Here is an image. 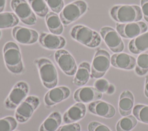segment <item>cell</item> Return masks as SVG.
Listing matches in <instances>:
<instances>
[{
    "instance_id": "obj_19",
    "label": "cell",
    "mask_w": 148,
    "mask_h": 131,
    "mask_svg": "<svg viewBox=\"0 0 148 131\" xmlns=\"http://www.w3.org/2000/svg\"><path fill=\"white\" fill-rule=\"evenodd\" d=\"M86 113V107L83 103L77 102L71 106L63 114L64 124L76 122L83 118Z\"/></svg>"
},
{
    "instance_id": "obj_8",
    "label": "cell",
    "mask_w": 148,
    "mask_h": 131,
    "mask_svg": "<svg viewBox=\"0 0 148 131\" xmlns=\"http://www.w3.org/2000/svg\"><path fill=\"white\" fill-rule=\"evenodd\" d=\"M10 7L24 24L32 26L36 24V15L26 0H11Z\"/></svg>"
},
{
    "instance_id": "obj_23",
    "label": "cell",
    "mask_w": 148,
    "mask_h": 131,
    "mask_svg": "<svg viewBox=\"0 0 148 131\" xmlns=\"http://www.w3.org/2000/svg\"><path fill=\"white\" fill-rule=\"evenodd\" d=\"M45 22L47 29L51 33L60 35L64 31V25L58 14L49 11L45 17Z\"/></svg>"
},
{
    "instance_id": "obj_28",
    "label": "cell",
    "mask_w": 148,
    "mask_h": 131,
    "mask_svg": "<svg viewBox=\"0 0 148 131\" xmlns=\"http://www.w3.org/2000/svg\"><path fill=\"white\" fill-rule=\"evenodd\" d=\"M137 122V119L135 116H125L117 122L116 126V131H131L136 126Z\"/></svg>"
},
{
    "instance_id": "obj_12",
    "label": "cell",
    "mask_w": 148,
    "mask_h": 131,
    "mask_svg": "<svg viewBox=\"0 0 148 131\" xmlns=\"http://www.w3.org/2000/svg\"><path fill=\"white\" fill-rule=\"evenodd\" d=\"M148 27L146 23L137 21L125 24L117 23L116 29L119 34L125 38H134L146 32Z\"/></svg>"
},
{
    "instance_id": "obj_6",
    "label": "cell",
    "mask_w": 148,
    "mask_h": 131,
    "mask_svg": "<svg viewBox=\"0 0 148 131\" xmlns=\"http://www.w3.org/2000/svg\"><path fill=\"white\" fill-rule=\"evenodd\" d=\"M29 91L28 84L24 81L17 82L5 99L3 105L8 110H14L28 97Z\"/></svg>"
},
{
    "instance_id": "obj_4",
    "label": "cell",
    "mask_w": 148,
    "mask_h": 131,
    "mask_svg": "<svg viewBox=\"0 0 148 131\" xmlns=\"http://www.w3.org/2000/svg\"><path fill=\"white\" fill-rule=\"evenodd\" d=\"M69 34L74 40L89 48H95L101 43V35L83 25L78 24L72 27Z\"/></svg>"
},
{
    "instance_id": "obj_7",
    "label": "cell",
    "mask_w": 148,
    "mask_h": 131,
    "mask_svg": "<svg viewBox=\"0 0 148 131\" xmlns=\"http://www.w3.org/2000/svg\"><path fill=\"white\" fill-rule=\"evenodd\" d=\"M109 53L103 49H98L94 56L91 66V78H102L109 70L110 66Z\"/></svg>"
},
{
    "instance_id": "obj_35",
    "label": "cell",
    "mask_w": 148,
    "mask_h": 131,
    "mask_svg": "<svg viewBox=\"0 0 148 131\" xmlns=\"http://www.w3.org/2000/svg\"><path fill=\"white\" fill-rule=\"evenodd\" d=\"M140 6L143 18L148 22V0H140Z\"/></svg>"
},
{
    "instance_id": "obj_17",
    "label": "cell",
    "mask_w": 148,
    "mask_h": 131,
    "mask_svg": "<svg viewBox=\"0 0 148 131\" xmlns=\"http://www.w3.org/2000/svg\"><path fill=\"white\" fill-rule=\"evenodd\" d=\"M88 110L93 114L106 118H112L116 114V110L113 105L101 100L90 103Z\"/></svg>"
},
{
    "instance_id": "obj_14",
    "label": "cell",
    "mask_w": 148,
    "mask_h": 131,
    "mask_svg": "<svg viewBox=\"0 0 148 131\" xmlns=\"http://www.w3.org/2000/svg\"><path fill=\"white\" fill-rule=\"evenodd\" d=\"M71 95L70 88L65 86L55 87L50 89L44 96L46 106H52L68 98Z\"/></svg>"
},
{
    "instance_id": "obj_37",
    "label": "cell",
    "mask_w": 148,
    "mask_h": 131,
    "mask_svg": "<svg viewBox=\"0 0 148 131\" xmlns=\"http://www.w3.org/2000/svg\"><path fill=\"white\" fill-rule=\"evenodd\" d=\"M145 95L148 98V75L146 76L145 78Z\"/></svg>"
},
{
    "instance_id": "obj_24",
    "label": "cell",
    "mask_w": 148,
    "mask_h": 131,
    "mask_svg": "<svg viewBox=\"0 0 148 131\" xmlns=\"http://www.w3.org/2000/svg\"><path fill=\"white\" fill-rule=\"evenodd\" d=\"M62 121V117L58 111L52 112L40 125L39 131H56Z\"/></svg>"
},
{
    "instance_id": "obj_27",
    "label": "cell",
    "mask_w": 148,
    "mask_h": 131,
    "mask_svg": "<svg viewBox=\"0 0 148 131\" xmlns=\"http://www.w3.org/2000/svg\"><path fill=\"white\" fill-rule=\"evenodd\" d=\"M35 14L44 18L49 12V7L45 0H27Z\"/></svg>"
},
{
    "instance_id": "obj_39",
    "label": "cell",
    "mask_w": 148,
    "mask_h": 131,
    "mask_svg": "<svg viewBox=\"0 0 148 131\" xmlns=\"http://www.w3.org/2000/svg\"><path fill=\"white\" fill-rule=\"evenodd\" d=\"M1 37H2V32H1V29H0V39H1Z\"/></svg>"
},
{
    "instance_id": "obj_1",
    "label": "cell",
    "mask_w": 148,
    "mask_h": 131,
    "mask_svg": "<svg viewBox=\"0 0 148 131\" xmlns=\"http://www.w3.org/2000/svg\"><path fill=\"white\" fill-rule=\"evenodd\" d=\"M3 56L5 66L13 74H21L24 71L21 51L14 41L6 43L3 47Z\"/></svg>"
},
{
    "instance_id": "obj_11",
    "label": "cell",
    "mask_w": 148,
    "mask_h": 131,
    "mask_svg": "<svg viewBox=\"0 0 148 131\" xmlns=\"http://www.w3.org/2000/svg\"><path fill=\"white\" fill-rule=\"evenodd\" d=\"M99 33L108 47L113 52L119 53L124 50V44L121 36L114 29L103 26L101 28Z\"/></svg>"
},
{
    "instance_id": "obj_10",
    "label": "cell",
    "mask_w": 148,
    "mask_h": 131,
    "mask_svg": "<svg viewBox=\"0 0 148 131\" xmlns=\"http://www.w3.org/2000/svg\"><path fill=\"white\" fill-rule=\"evenodd\" d=\"M56 62L61 70L68 76L75 75L77 66L73 56L66 50H57L54 55Z\"/></svg>"
},
{
    "instance_id": "obj_5",
    "label": "cell",
    "mask_w": 148,
    "mask_h": 131,
    "mask_svg": "<svg viewBox=\"0 0 148 131\" xmlns=\"http://www.w3.org/2000/svg\"><path fill=\"white\" fill-rule=\"evenodd\" d=\"M88 10V5L84 0H75L64 6L60 13V17L64 25L67 26L76 21Z\"/></svg>"
},
{
    "instance_id": "obj_9",
    "label": "cell",
    "mask_w": 148,
    "mask_h": 131,
    "mask_svg": "<svg viewBox=\"0 0 148 131\" xmlns=\"http://www.w3.org/2000/svg\"><path fill=\"white\" fill-rule=\"evenodd\" d=\"M40 105L39 98L35 95L28 96L16 109L14 117L20 123L28 121Z\"/></svg>"
},
{
    "instance_id": "obj_22",
    "label": "cell",
    "mask_w": 148,
    "mask_h": 131,
    "mask_svg": "<svg viewBox=\"0 0 148 131\" xmlns=\"http://www.w3.org/2000/svg\"><path fill=\"white\" fill-rule=\"evenodd\" d=\"M129 51L134 54H140L148 50V32L132 38L128 44Z\"/></svg>"
},
{
    "instance_id": "obj_25",
    "label": "cell",
    "mask_w": 148,
    "mask_h": 131,
    "mask_svg": "<svg viewBox=\"0 0 148 131\" xmlns=\"http://www.w3.org/2000/svg\"><path fill=\"white\" fill-rule=\"evenodd\" d=\"M20 20L14 13L5 11L0 13V29L14 28L19 23Z\"/></svg>"
},
{
    "instance_id": "obj_32",
    "label": "cell",
    "mask_w": 148,
    "mask_h": 131,
    "mask_svg": "<svg viewBox=\"0 0 148 131\" xmlns=\"http://www.w3.org/2000/svg\"><path fill=\"white\" fill-rule=\"evenodd\" d=\"M87 129L88 131H111L108 126L97 121L90 122L88 124Z\"/></svg>"
},
{
    "instance_id": "obj_16",
    "label": "cell",
    "mask_w": 148,
    "mask_h": 131,
    "mask_svg": "<svg viewBox=\"0 0 148 131\" xmlns=\"http://www.w3.org/2000/svg\"><path fill=\"white\" fill-rule=\"evenodd\" d=\"M102 97V93L94 87H82L77 89L73 94V99L77 102L90 103L100 99Z\"/></svg>"
},
{
    "instance_id": "obj_26",
    "label": "cell",
    "mask_w": 148,
    "mask_h": 131,
    "mask_svg": "<svg viewBox=\"0 0 148 131\" xmlns=\"http://www.w3.org/2000/svg\"><path fill=\"white\" fill-rule=\"evenodd\" d=\"M135 71L139 76H143L148 72V50L139 55L136 61Z\"/></svg>"
},
{
    "instance_id": "obj_33",
    "label": "cell",
    "mask_w": 148,
    "mask_h": 131,
    "mask_svg": "<svg viewBox=\"0 0 148 131\" xmlns=\"http://www.w3.org/2000/svg\"><path fill=\"white\" fill-rule=\"evenodd\" d=\"M109 86V82L104 78H99L94 83V87L102 93L106 92Z\"/></svg>"
},
{
    "instance_id": "obj_21",
    "label": "cell",
    "mask_w": 148,
    "mask_h": 131,
    "mask_svg": "<svg viewBox=\"0 0 148 131\" xmlns=\"http://www.w3.org/2000/svg\"><path fill=\"white\" fill-rule=\"evenodd\" d=\"M90 76L91 66L90 63L87 61H83L77 67L72 83L76 86H83L88 82Z\"/></svg>"
},
{
    "instance_id": "obj_34",
    "label": "cell",
    "mask_w": 148,
    "mask_h": 131,
    "mask_svg": "<svg viewBox=\"0 0 148 131\" xmlns=\"http://www.w3.org/2000/svg\"><path fill=\"white\" fill-rule=\"evenodd\" d=\"M56 131H81V126L77 122L66 124L60 126Z\"/></svg>"
},
{
    "instance_id": "obj_13",
    "label": "cell",
    "mask_w": 148,
    "mask_h": 131,
    "mask_svg": "<svg viewBox=\"0 0 148 131\" xmlns=\"http://www.w3.org/2000/svg\"><path fill=\"white\" fill-rule=\"evenodd\" d=\"M12 34L13 38L17 43L23 45L34 44L38 41L39 37L36 30L21 26H16L13 28Z\"/></svg>"
},
{
    "instance_id": "obj_3",
    "label": "cell",
    "mask_w": 148,
    "mask_h": 131,
    "mask_svg": "<svg viewBox=\"0 0 148 131\" xmlns=\"http://www.w3.org/2000/svg\"><path fill=\"white\" fill-rule=\"evenodd\" d=\"M36 64L40 80L45 87L51 89L58 84V76L56 67L48 58L40 57L34 61Z\"/></svg>"
},
{
    "instance_id": "obj_15",
    "label": "cell",
    "mask_w": 148,
    "mask_h": 131,
    "mask_svg": "<svg viewBox=\"0 0 148 131\" xmlns=\"http://www.w3.org/2000/svg\"><path fill=\"white\" fill-rule=\"evenodd\" d=\"M38 41L42 47L49 50L62 49L66 44L63 36L47 32L40 33Z\"/></svg>"
},
{
    "instance_id": "obj_36",
    "label": "cell",
    "mask_w": 148,
    "mask_h": 131,
    "mask_svg": "<svg viewBox=\"0 0 148 131\" xmlns=\"http://www.w3.org/2000/svg\"><path fill=\"white\" fill-rule=\"evenodd\" d=\"M115 86L113 84H109V86L108 87V88L106 92V93L108 95L113 94L115 91Z\"/></svg>"
},
{
    "instance_id": "obj_20",
    "label": "cell",
    "mask_w": 148,
    "mask_h": 131,
    "mask_svg": "<svg viewBox=\"0 0 148 131\" xmlns=\"http://www.w3.org/2000/svg\"><path fill=\"white\" fill-rule=\"evenodd\" d=\"M134 97L129 90H124L120 94L119 101V110L123 117L129 115L134 107Z\"/></svg>"
},
{
    "instance_id": "obj_30",
    "label": "cell",
    "mask_w": 148,
    "mask_h": 131,
    "mask_svg": "<svg viewBox=\"0 0 148 131\" xmlns=\"http://www.w3.org/2000/svg\"><path fill=\"white\" fill-rule=\"evenodd\" d=\"M17 121L12 116L0 119V131H14L17 127Z\"/></svg>"
},
{
    "instance_id": "obj_18",
    "label": "cell",
    "mask_w": 148,
    "mask_h": 131,
    "mask_svg": "<svg viewBox=\"0 0 148 131\" xmlns=\"http://www.w3.org/2000/svg\"><path fill=\"white\" fill-rule=\"evenodd\" d=\"M135 58L126 53H116L110 58V63L115 68L125 70L134 68L136 64Z\"/></svg>"
},
{
    "instance_id": "obj_40",
    "label": "cell",
    "mask_w": 148,
    "mask_h": 131,
    "mask_svg": "<svg viewBox=\"0 0 148 131\" xmlns=\"http://www.w3.org/2000/svg\"><path fill=\"white\" fill-rule=\"evenodd\" d=\"M14 131H18V130H14Z\"/></svg>"
},
{
    "instance_id": "obj_38",
    "label": "cell",
    "mask_w": 148,
    "mask_h": 131,
    "mask_svg": "<svg viewBox=\"0 0 148 131\" xmlns=\"http://www.w3.org/2000/svg\"><path fill=\"white\" fill-rule=\"evenodd\" d=\"M6 0H0V13L3 12L6 6Z\"/></svg>"
},
{
    "instance_id": "obj_29",
    "label": "cell",
    "mask_w": 148,
    "mask_h": 131,
    "mask_svg": "<svg viewBox=\"0 0 148 131\" xmlns=\"http://www.w3.org/2000/svg\"><path fill=\"white\" fill-rule=\"evenodd\" d=\"M134 115L139 121L148 124V106L136 105L133 107Z\"/></svg>"
},
{
    "instance_id": "obj_31",
    "label": "cell",
    "mask_w": 148,
    "mask_h": 131,
    "mask_svg": "<svg viewBox=\"0 0 148 131\" xmlns=\"http://www.w3.org/2000/svg\"><path fill=\"white\" fill-rule=\"evenodd\" d=\"M51 11L60 13L64 7V0H45Z\"/></svg>"
},
{
    "instance_id": "obj_2",
    "label": "cell",
    "mask_w": 148,
    "mask_h": 131,
    "mask_svg": "<svg viewBox=\"0 0 148 131\" xmlns=\"http://www.w3.org/2000/svg\"><path fill=\"white\" fill-rule=\"evenodd\" d=\"M111 18L121 24L140 21L143 14L141 8L136 5H120L113 6L109 10Z\"/></svg>"
}]
</instances>
